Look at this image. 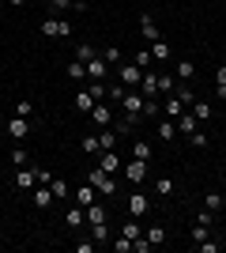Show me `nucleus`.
I'll return each mask as SVG.
<instances>
[{"label": "nucleus", "instance_id": "nucleus-1", "mask_svg": "<svg viewBox=\"0 0 226 253\" xmlns=\"http://www.w3.org/2000/svg\"><path fill=\"white\" fill-rule=\"evenodd\" d=\"M87 181L98 189V197H113V193H117V174H106L102 167L87 170Z\"/></svg>", "mask_w": 226, "mask_h": 253}, {"label": "nucleus", "instance_id": "nucleus-2", "mask_svg": "<svg viewBox=\"0 0 226 253\" xmlns=\"http://www.w3.org/2000/svg\"><path fill=\"white\" fill-rule=\"evenodd\" d=\"M42 34L45 38H68V34H72V23L61 19V15H49V19L42 23Z\"/></svg>", "mask_w": 226, "mask_h": 253}, {"label": "nucleus", "instance_id": "nucleus-3", "mask_svg": "<svg viewBox=\"0 0 226 253\" xmlns=\"http://www.w3.org/2000/svg\"><path fill=\"white\" fill-rule=\"evenodd\" d=\"M140 80H143V68L136 61H125L121 64V84L129 87V91H136V87H140Z\"/></svg>", "mask_w": 226, "mask_h": 253}, {"label": "nucleus", "instance_id": "nucleus-4", "mask_svg": "<svg viewBox=\"0 0 226 253\" xmlns=\"http://www.w3.org/2000/svg\"><path fill=\"white\" fill-rule=\"evenodd\" d=\"M34 185H38V174H34V167H15V189H19V193H31Z\"/></svg>", "mask_w": 226, "mask_h": 253}, {"label": "nucleus", "instance_id": "nucleus-5", "mask_svg": "<svg viewBox=\"0 0 226 253\" xmlns=\"http://www.w3.org/2000/svg\"><path fill=\"white\" fill-rule=\"evenodd\" d=\"M106 72H109V61H102V53L95 61H87V80L91 84H106Z\"/></svg>", "mask_w": 226, "mask_h": 253}, {"label": "nucleus", "instance_id": "nucleus-6", "mask_svg": "<svg viewBox=\"0 0 226 253\" xmlns=\"http://www.w3.org/2000/svg\"><path fill=\"white\" fill-rule=\"evenodd\" d=\"M121 110H125V117H140L143 114V95L140 91H129V95L121 98Z\"/></svg>", "mask_w": 226, "mask_h": 253}, {"label": "nucleus", "instance_id": "nucleus-7", "mask_svg": "<svg viewBox=\"0 0 226 253\" xmlns=\"http://www.w3.org/2000/svg\"><path fill=\"white\" fill-rule=\"evenodd\" d=\"M91 125H98V128H106V125H113V110H109L106 102H95V110H91Z\"/></svg>", "mask_w": 226, "mask_h": 253}, {"label": "nucleus", "instance_id": "nucleus-8", "mask_svg": "<svg viewBox=\"0 0 226 253\" xmlns=\"http://www.w3.org/2000/svg\"><path fill=\"white\" fill-rule=\"evenodd\" d=\"M8 136L11 140H27V136H31V117L15 114V121H8Z\"/></svg>", "mask_w": 226, "mask_h": 253}, {"label": "nucleus", "instance_id": "nucleus-9", "mask_svg": "<svg viewBox=\"0 0 226 253\" xmlns=\"http://www.w3.org/2000/svg\"><path fill=\"white\" fill-rule=\"evenodd\" d=\"M147 211H151V201H147V197H143V193H132V197H129V215H136V219H143Z\"/></svg>", "mask_w": 226, "mask_h": 253}, {"label": "nucleus", "instance_id": "nucleus-10", "mask_svg": "<svg viewBox=\"0 0 226 253\" xmlns=\"http://www.w3.org/2000/svg\"><path fill=\"white\" fill-rule=\"evenodd\" d=\"M95 201H98V189L91 185V181H83V185L75 189V204H79V208H91Z\"/></svg>", "mask_w": 226, "mask_h": 253}, {"label": "nucleus", "instance_id": "nucleus-11", "mask_svg": "<svg viewBox=\"0 0 226 253\" xmlns=\"http://www.w3.org/2000/svg\"><path fill=\"white\" fill-rule=\"evenodd\" d=\"M31 201H34V208H49L57 197H53V189H49V185H34V189H31Z\"/></svg>", "mask_w": 226, "mask_h": 253}, {"label": "nucleus", "instance_id": "nucleus-12", "mask_svg": "<svg viewBox=\"0 0 226 253\" xmlns=\"http://www.w3.org/2000/svg\"><path fill=\"white\" fill-rule=\"evenodd\" d=\"M147 167H151V163H140V159H132L129 167H125V178L140 185V181H147Z\"/></svg>", "mask_w": 226, "mask_h": 253}, {"label": "nucleus", "instance_id": "nucleus-13", "mask_svg": "<svg viewBox=\"0 0 226 253\" xmlns=\"http://www.w3.org/2000/svg\"><path fill=\"white\" fill-rule=\"evenodd\" d=\"M140 95H143V98H155V95H159V72H147V68H143V80H140Z\"/></svg>", "mask_w": 226, "mask_h": 253}, {"label": "nucleus", "instance_id": "nucleus-14", "mask_svg": "<svg viewBox=\"0 0 226 253\" xmlns=\"http://www.w3.org/2000/svg\"><path fill=\"white\" fill-rule=\"evenodd\" d=\"M83 211H87V223H109V208L102 201H95L91 208H83Z\"/></svg>", "mask_w": 226, "mask_h": 253}, {"label": "nucleus", "instance_id": "nucleus-15", "mask_svg": "<svg viewBox=\"0 0 226 253\" xmlns=\"http://www.w3.org/2000/svg\"><path fill=\"white\" fill-rule=\"evenodd\" d=\"M189 110L196 114V121H211V117H215V106L207 102V98H196V102L189 106Z\"/></svg>", "mask_w": 226, "mask_h": 253}, {"label": "nucleus", "instance_id": "nucleus-16", "mask_svg": "<svg viewBox=\"0 0 226 253\" xmlns=\"http://www.w3.org/2000/svg\"><path fill=\"white\" fill-rule=\"evenodd\" d=\"M140 31H143V42H159V27H155V19H151V15H147V11H143V15H140Z\"/></svg>", "mask_w": 226, "mask_h": 253}, {"label": "nucleus", "instance_id": "nucleus-17", "mask_svg": "<svg viewBox=\"0 0 226 253\" xmlns=\"http://www.w3.org/2000/svg\"><path fill=\"white\" fill-rule=\"evenodd\" d=\"M65 223L72 227V231H79V227L87 223V211L79 208V204H75V208H65Z\"/></svg>", "mask_w": 226, "mask_h": 253}, {"label": "nucleus", "instance_id": "nucleus-18", "mask_svg": "<svg viewBox=\"0 0 226 253\" xmlns=\"http://www.w3.org/2000/svg\"><path fill=\"white\" fill-rule=\"evenodd\" d=\"M95 102H98V98L91 95V87H87V91H75V110H79V114H91Z\"/></svg>", "mask_w": 226, "mask_h": 253}, {"label": "nucleus", "instance_id": "nucleus-19", "mask_svg": "<svg viewBox=\"0 0 226 253\" xmlns=\"http://www.w3.org/2000/svg\"><path fill=\"white\" fill-rule=\"evenodd\" d=\"M196 128H200V121H196V114H193V110H185V114L177 117V132H185V136H189V132H196Z\"/></svg>", "mask_w": 226, "mask_h": 253}, {"label": "nucleus", "instance_id": "nucleus-20", "mask_svg": "<svg viewBox=\"0 0 226 253\" xmlns=\"http://www.w3.org/2000/svg\"><path fill=\"white\" fill-rule=\"evenodd\" d=\"M173 72H177V80H181V84H193L196 64H193V61H177V64H173Z\"/></svg>", "mask_w": 226, "mask_h": 253}, {"label": "nucleus", "instance_id": "nucleus-21", "mask_svg": "<svg viewBox=\"0 0 226 253\" xmlns=\"http://www.w3.org/2000/svg\"><path fill=\"white\" fill-rule=\"evenodd\" d=\"M121 234H125V238H132V242H136V238H140V234H143L140 219H136V215H129V219L121 223Z\"/></svg>", "mask_w": 226, "mask_h": 253}, {"label": "nucleus", "instance_id": "nucleus-22", "mask_svg": "<svg viewBox=\"0 0 226 253\" xmlns=\"http://www.w3.org/2000/svg\"><path fill=\"white\" fill-rule=\"evenodd\" d=\"M173 136H177V121H173V117L170 121H159V140L162 144H173Z\"/></svg>", "mask_w": 226, "mask_h": 253}, {"label": "nucleus", "instance_id": "nucleus-23", "mask_svg": "<svg viewBox=\"0 0 226 253\" xmlns=\"http://www.w3.org/2000/svg\"><path fill=\"white\" fill-rule=\"evenodd\" d=\"M98 167L106 170V174H117V170H121V159L113 155V151H102V159H98Z\"/></svg>", "mask_w": 226, "mask_h": 253}, {"label": "nucleus", "instance_id": "nucleus-24", "mask_svg": "<svg viewBox=\"0 0 226 253\" xmlns=\"http://www.w3.org/2000/svg\"><path fill=\"white\" fill-rule=\"evenodd\" d=\"M151 155H155V151H151L147 140H136V144H132V159H140V163H151Z\"/></svg>", "mask_w": 226, "mask_h": 253}, {"label": "nucleus", "instance_id": "nucleus-25", "mask_svg": "<svg viewBox=\"0 0 226 253\" xmlns=\"http://www.w3.org/2000/svg\"><path fill=\"white\" fill-rule=\"evenodd\" d=\"M98 144H102V151H113V148H117V132L106 125L102 132H98Z\"/></svg>", "mask_w": 226, "mask_h": 253}, {"label": "nucleus", "instance_id": "nucleus-26", "mask_svg": "<svg viewBox=\"0 0 226 253\" xmlns=\"http://www.w3.org/2000/svg\"><path fill=\"white\" fill-rule=\"evenodd\" d=\"M109 234H113L109 223H91V238H95V242H109Z\"/></svg>", "mask_w": 226, "mask_h": 253}, {"label": "nucleus", "instance_id": "nucleus-27", "mask_svg": "<svg viewBox=\"0 0 226 253\" xmlns=\"http://www.w3.org/2000/svg\"><path fill=\"white\" fill-rule=\"evenodd\" d=\"M49 189H53V197H57V201H68V197H72V185H68V181H61V178H53V181H49Z\"/></svg>", "mask_w": 226, "mask_h": 253}, {"label": "nucleus", "instance_id": "nucleus-28", "mask_svg": "<svg viewBox=\"0 0 226 253\" xmlns=\"http://www.w3.org/2000/svg\"><path fill=\"white\" fill-rule=\"evenodd\" d=\"M185 110H189V106H185V102H181V98H177V95H170V98H166V114H170L173 121H177V117H181Z\"/></svg>", "mask_w": 226, "mask_h": 253}, {"label": "nucleus", "instance_id": "nucleus-29", "mask_svg": "<svg viewBox=\"0 0 226 253\" xmlns=\"http://www.w3.org/2000/svg\"><path fill=\"white\" fill-rule=\"evenodd\" d=\"M147 49H151V57H155V61H170V45L162 42V38H159V42H151Z\"/></svg>", "mask_w": 226, "mask_h": 253}, {"label": "nucleus", "instance_id": "nucleus-30", "mask_svg": "<svg viewBox=\"0 0 226 253\" xmlns=\"http://www.w3.org/2000/svg\"><path fill=\"white\" fill-rule=\"evenodd\" d=\"M147 242H151V246H162V242H166V227H162V223L147 227Z\"/></svg>", "mask_w": 226, "mask_h": 253}, {"label": "nucleus", "instance_id": "nucleus-31", "mask_svg": "<svg viewBox=\"0 0 226 253\" xmlns=\"http://www.w3.org/2000/svg\"><path fill=\"white\" fill-rule=\"evenodd\" d=\"M173 91H177V87H173V76L162 72V76H159V95H173Z\"/></svg>", "mask_w": 226, "mask_h": 253}, {"label": "nucleus", "instance_id": "nucleus-32", "mask_svg": "<svg viewBox=\"0 0 226 253\" xmlns=\"http://www.w3.org/2000/svg\"><path fill=\"white\" fill-rule=\"evenodd\" d=\"M173 95L181 98L185 106H193V102H196V91H193V87H189V84H181V87H177V91H173Z\"/></svg>", "mask_w": 226, "mask_h": 253}, {"label": "nucleus", "instance_id": "nucleus-33", "mask_svg": "<svg viewBox=\"0 0 226 253\" xmlns=\"http://www.w3.org/2000/svg\"><path fill=\"white\" fill-rule=\"evenodd\" d=\"M87 76V61H72L68 64V80H83Z\"/></svg>", "mask_w": 226, "mask_h": 253}, {"label": "nucleus", "instance_id": "nucleus-34", "mask_svg": "<svg viewBox=\"0 0 226 253\" xmlns=\"http://www.w3.org/2000/svg\"><path fill=\"white\" fill-rule=\"evenodd\" d=\"M155 193H159V197H173V181L170 178H155Z\"/></svg>", "mask_w": 226, "mask_h": 253}, {"label": "nucleus", "instance_id": "nucleus-35", "mask_svg": "<svg viewBox=\"0 0 226 253\" xmlns=\"http://www.w3.org/2000/svg\"><path fill=\"white\" fill-rule=\"evenodd\" d=\"M95 57H98V49H95V45H79V49H75V61H95Z\"/></svg>", "mask_w": 226, "mask_h": 253}, {"label": "nucleus", "instance_id": "nucleus-36", "mask_svg": "<svg viewBox=\"0 0 226 253\" xmlns=\"http://www.w3.org/2000/svg\"><path fill=\"white\" fill-rule=\"evenodd\" d=\"M125 95H129V87H125V84H121V87H109V91H106V98H109L113 106H121V98H125Z\"/></svg>", "mask_w": 226, "mask_h": 253}, {"label": "nucleus", "instance_id": "nucleus-37", "mask_svg": "<svg viewBox=\"0 0 226 253\" xmlns=\"http://www.w3.org/2000/svg\"><path fill=\"white\" fill-rule=\"evenodd\" d=\"M204 208L207 211H219V208H223V193H207V197H204Z\"/></svg>", "mask_w": 226, "mask_h": 253}, {"label": "nucleus", "instance_id": "nucleus-38", "mask_svg": "<svg viewBox=\"0 0 226 253\" xmlns=\"http://www.w3.org/2000/svg\"><path fill=\"white\" fill-rule=\"evenodd\" d=\"M132 61L140 64V68H151V64H155V57H151V49H147V45H143V49L136 53V57H132Z\"/></svg>", "mask_w": 226, "mask_h": 253}, {"label": "nucleus", "instance_id": "nucleus-39", "mask_svg": "<svg viewBox=\"0 0 226 253\" xmlns=\"http://www.w3.org/2000/svg\"><path fill=\"white\" fill-rule=\"evenodd\" d=\"M15 114L19 117H34V102L31 98H19V102H15Z\"/></svg>", "mask_w": 226, "mask_h": 253}, {"label": "nucleus", "instance_id": "nucleus-40", "mask_svg": "<svg viewBox=\"0 0 226 253\" xmlns=\"http://www.w3.org/2000/svg\"><path fill=\"white\" fill-rule=\"evenodd\" d=\"M113 253H132V238L117 234V238H113Z\"/></svg>", "mask_w": 226, "mask_h": 253}, {"label": "nucleus", "instance_id": "nucleus-41", "mask_svg": "<svg viewBox=\"0 0 226 253\" xmlns=\"http://www.w3.org/2000/svg\"><path fill=\"white\" fill-rule=\"evenodd\" d=\"M11 167H31V155H27L23 148H15L11 151Z\"/></svg>", "mask_w": 226, "mask_h": 253}, {"label": "nucleus", "instance_id": "nucleus-42", "mask_svg": "<svg viewBox=\"0 0 226 253\" xmlns=\"http://www.w3.org/2000/svg\"><path fill=\"white\" fill-rule=\"evenodd\" d=\"M83 151H87V155H98V151H102L98 136H83Z\"/></svg>", "mask_w": 226, "mask_h": 253}, {"label": "nucleus", "instance_id": "nucleus-43", "mask_svg": "<svg viewBox=\"0 0 226 253\" xmlns=\"http://www.w3.org/2000/svg\"><path fill=\"white\" fill-rule=\"evenodd\" d=\"M151 250H155V246L147 242V234H140V238L132 242V253H151Z\"/></svg>", "mask_w": 226, "mask_h": 253}, {"label": "nucleus", "instance_id": "nucleus-44", "mask_svg": "<svg viewBox=\"0 0 226 253\" xmlns=\"http://www.w3.org/2000/svg\"><path fill=\"white\" fill-rule=\"evenodd\" d=\"M196 250H200V253H219V250H223V242H211V238H204V242H196Z\"/></svg>", "mask_w": 226, "mask_h": 253}, {"label": "nucleus", "instance_id": "nucleus-45", "mask_svg": "<svg viewBox=\"0 0 226 253\" xmlns=\"http://www.w3.org/2000/svg\"><path fill=\"white\" fill-rule=\"evenodd\" d=\"M189 144H193V148H207V132H200V128L189 132Z\"/></svg>", "mask_w": 226, "mask_h": 253}, {"label": "nucleus", "instance_id": "nucleus-46", "mask_svg": "<svg viewBox=\"0 0 226 253\" xmlns=\"http://www.w3.org/2000/svg\"><path fill=\"white\" fill-rule=\"evenodd\" d=\"M102 61H113V64H121L125 57H121V49H117V45H109V49H102Z\"/></svg>", "mask_w": 226, "mask_h": 253}, {"label": "nucleus", "instance_id": "nucleus-47", "mask_svg": "<svg viewBox=\"0 0 226 253\" xmlns=\"http://www.w3.org/2000/svg\"><path fill=\"white\" fill-rule=\"evenodd\" d=\"M45 4H49L53 15H57V11H65V8H72V0H45Z\"/></svg>", "mask_w": 226, "mask_h": 253}, {"label": "nucleus", "instance_id": "nucleus-48", "mask_svg": "<svg viewBox=\"0 0 226 253\" xmlns=\"http://www.w3.org/2000/svg\"><path fill=\"white\" fill-rule=\"evenodd\" d=\"M143 114H147V117H159V102H155V98H143Z\"/></svg>", "mask_w": 226, "mask_h": 253}, {"label": "nucleus", "instance_id": "nucleus-49", "mask_svg": "<svg viewBox=\"0 0 226 253\" xmlns=\"http://www.w3.org/2000/svg\"><path fill=\"white\" fill-rule=\"evenodd\" d=\"M34 174H38V185H49V181H53V174H49L45 167H34Z\"/></svg>", "mask_w": 226, "mask_h": 253}, {"label": "nucleus", "instance_id": "nucleus-50", "mask_svg": "<svg viewBox=\"0 0 226 253\" xmlns=\"http://www.w3.org/2000/svg\"><path fill=\"white\" fill-rule=\"evenodd\" d=\"M204 238H207V227H204V223H196V227H193V242H204Z\"/></svg>", "mask_w": 226, "mask_h": 253}, {"label": "nucleus", "instance_id": "nucleus-51", "mask_svg": "<svg viewBox=\"0 0 226 253\" xmlns=\"http://www.w3.org/2000/svg\"><path fill=\"white\" fill-rule=\"evenodd\" d=\"M106 91H109V87H106V84H91V95H95V98H98V102H102V98H106Z\"/></svg>", "mask_w": 226, "mask_h": 253}, {"label": "nucleus", "instance_id": "nucleus-52", "mask_svg": "<svg viewBox=\"0 0 226 253\" xmlns=\"http://www.w3.org/2000/svg\"><path fill=\"white\" fill-rule=\"evenodd\" d=\"M196 223H204V227H211V211H207V208H204V211H196Z\"/></svg>", "mask_w": 226, "mask_h": 253}, {"label": "nucleus", "instance_id": "nucleus-53", "mask_svg": "<svg viewBox=\"0 0 226 253\" xmlns=\"http://www.w3.org/2000/svg\"><path fill=\"white\" fill-rule=\"evenodd\" d=\"M215 84H226V64H219V68H215Z\"/></svg>", "mask_w": 226, "mask_h": 253}, {"label": "nucleus", "instance_id": "nucleus-54", "mask_svg": "<svg viewBox=\"0 0 226 253\" xmlns=\"http://www.w3.org/2000/svg\"><path fill=\"white\" fill-rule=\"evenodd\" d=\"M215 98H226V84H215Z\"/></svg>", "mask_w": 226, "mask_h": 253}, {"label": "nucleus", "instance_id": "nucleus-55", "mask_svg": "<svg viewBox=\"0 0 226 253\" xmlns=\"http://www.w3.org/2000/svg\"><path fill=\"white\" fill-rule=\"evenodd\" d=\"M8 4H11V8H23V4H27V0H8Z\"/></svg>", "mask_w": 226, "mask_h": 253}, {"label": "nucleus", "instance_id": "nucleus-56", "mask_svg": "<svg viewBox=\"0 0 226 253\" xmlns=\"http://www.w3.org/2000/svg\"><path fill=\"white\" fill-rule=\"evenodd\" d=\"M0 121H4V110H0Z\"/></svg>", "mask_w": 226, "mask_h": 253}]
</instances>
